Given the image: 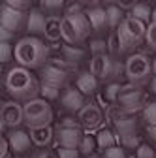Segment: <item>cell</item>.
<instances>
[{"label":"cell","instance_id":"obj_1","mask_svg":"<svg viewBox=\"0 0 156 158\" xmlns=\"http://www.w3.org/2000/svg\"><path fill=\"white\" fill-rule=\"evenodd\" d=\"M13 58L17 64L27 70H38L43 68L47 58H49V49L40 38L34 36H25L21 38L13 47Z\"/></svg>","mask_w":156,"mask_h":158},{"label":"cell","instance_id":"obj_2","mask_svg":"<svg viewBox=\"0 0 156 158\" xmlns=\"http://www.w3.org/2000/svg\"><path fill=\"white\" fill-rule=\"evenodd\" d=\"M4 87L10 96H13V100H25L30 102L40 94V83H38L36 75L21 66H13L6 73Z\"/></svg>","mask_w":156,"mask_h":158},{"label":"cell","instance_id":"obj_3","mask_svg":"<svg viewBox=\"0 0 156 158\" xmlns=\"http://www.w3.org/2000/svg\"><path fill=\"white\" fill-rule=\"evenodd\" d=\"M90 23L85 11L66 13L62 17V40L66 45H79L90 34Z\"/></svg>","mask_w":156,"mask_h":158},{"label":"cell","instance_id":"obj_4","mask_svg":"<svg viewBox=\"0 0 156 158\" xmlns=\"http://www.w3.org/2000/svg\"><path fill=\"white\" fill-rule=\"evenodd\" d=\"M23 113H25V124L30 128V132L47 128L53 123V109L43 98H34L30 102H25Z\"/></svg>","mask_w":156,"mask_h":158},{"label":"cell","instance_id":"obj_5","mask_svg":"<svg viewBox=\"0 0 156 158\" xmlns=\"http://www.w3.org/2000/svg\"><path fill=\"white\" fill-rule=\"evenodd\" d=\"M124 77L128 83L133 85H145L152 79V60L145 53H133L128 56L124 64Z\"/></svg>","mask_w":156,"mask_h":158},{"label":"cell","instance_id":"obj_6","mask_svg":"<svg viewBox=\"0 0 156 158\" xmlns=\"http://www.w3.org/2000/svg\"><path fill=\"white\" fill-rule=\"evenodd\" d=\"M117 36H119V42H121V47H122V53L126 51H132L135 49L143 40H145V34H147V27L138 21V19H132V17H126L124 21L121 23V27L115 30Z\"/></svg>","mask_w":156,"mask_h":158},{"label":"cell","instance_id":"obj_7","mask_svg":"<svg viewBox=\"0 0 156 158\" xmlns=\"http://www.w3.org/2000/svg\"><path fill=\"white\" fill-rule=\"evenodd\" d=\"M121 72H124V66L119 64L109 55H98V56H92L90 60V73L96 79H102V81L111 79L113 75H121Z\"/></svg>","mask_w":156,"mask_h":158},{"label":"cell","instance_id":"obj_8","mask_svg":"<svg viewBox=\"0 0 156 158\" xmlns=\"http://www.w3.org/2000/svg\"><path fill=\"white\" fill-rule=\"evenodd\" d=\"M115 104L130 115H133L135 111H143V107L147 106L145 104V94L138 89H133V87H122V92L117 98Z\"/></svg>","mask_w":156,"mask_h":158},{"label":"cell","instance_id":"obj_9","mask_svg":"<svg viewBox=\"0 0 156 158\" xmlns=\"http://www.w3.org/2000/svg\"><path fill=\"white\" fill-rule=\"evenodd\" d=\"M77 121H79L83 130L92 132V130H98L102 126V123L105 121V117H104L102 109L96 104H85V107L77 113Z\"/></svg>","mask_w":156,"mask_h":158},{"label":"cell","instance_id":"obj_10","mask_svg":"<svg viewBox=\"0 0 156 158\" xmlns=\"http://www.w3.org/2000/svg\"><path fill=\"white\" fill-rule=\"evenodd\" d=\"M83 135L85 134L81 128H58L56 126L55 130L56 147H62V149H79Z\"/></svg>","mask_w":156,"mask_h":158},{"label":"cell","instance_id":"obj_11","mask_svg":"<svg viewBox=\"0 0 156 158\" xmlns=\"http://www.w3.org/2000/svg\"><path fill=\"white\" fill-rule=\"evenodd\" d=\"M0 118L6 124V128H17L21 123H25V113L23 106L17 102H4L0 106Z\"/></svg>","mask_w":156,"mask_h":158},{"label":"cell","instance_id":"obj_12","mask_svg":"<svg viewBox=\"0 0 156 158\" xmlns=\"http://www.w3.org/2000/svg\"><path fill=\"white\" fill-rule=\"evenodd\" d=\"M23 23H25V13L23 11H17L13 8H10L8 4L0 6V25H2L6 30L15 34L17 30H21Z\"/></svg>","mask_w":156,"mask_h":158},{"label":"cell","instance_id":"obj_13","mask_svg":"<svg viewBox=\"0 0 156 158\" xmlns=\"http://www.w3.org/2000/svg\"><path fill=\"white\" fill-rule=\"evenodd\" d=\"M40 77H42V83L62 87L68 79V72H66V68L58 66V64H45L40 70Z\"/></svg>","mask_w":156,"mask_h":158},{"label":"cell","instance_id":"obj_14","mask_svg":"<svg viewBox=\"0 0 156 158\" xmlns=\"http://www.w3.org/2000/svg\"><path fill=\"white\" fill-rule=\"evenodd\" d=\"M60 102H62V107H64V109L73 111V113H79V111L85 107V96L77 90V89L70 87V89H66V90L62 92Z\"/></svg>","mask_w":156,"mask_h":158},{"label":"cell","instance_id":"obj_15","mask_svg":"<svg viewBox=\"0 0 156 158\" xmlns=\"http://www.w3.org/2000/svg\"><path fill=\"white\" fill-rule=\"evenodd\" d=\"M8 145H10V151H13L17 154L28 151L30 145H32L30 134H27L25 130H11L10 137H8Z\"/></svg>","mask_w":156,"mask_h":158},{"label":"cell","instance_id":"obj_16","mask_svg":"<svg viewBox=\"0 0 156 158\" xmlns=\"http://www.w3.org/2000/svg\"><path fill=\"white\" fill-rule=\"evenodd\" d=\"M45 19L47 17L40 10H30V13L27 17V23H25V30L28 32V36H34L36 38V34H43Z\"/></svg>","mask_w":156,"mask_h":158},{"label":"cell","instance_id":"obj_17","mask_svg":"<svg viewBox=\"0 0 156 158\" xmlns=\"http://www.w3.org/2000/svg\"><path fill=\"white\" fill-rule=\"evenodd\" d=\"M43 38L47 42H58V40L62 38V17L47 15L45 28H43Z\"/></svg>","mask_w":156,"mask_h":158},{"label":"cell","instance_id":"obj_18","mask_svg":"<svg viewBox=\"0 0 156 158\" xmlns=\"http://www.w3.org/2000/svg\"><path fill=\"white\" fill-rule=\"evenodd\" d=\"M87 17H88V23H90V28L100 32L104 28H109V23H107V11L105 8H100V6H94L90 8L88 11H85Z\"/></svg>","mask_w":156,"mask_h":158},{"label":"cell","instance_id":"obj_19","mask_svg":"<svg viewBox=\"0 0 156 158\" xmlns=\"http://www.w3.org/2000/svg\"><path fill=\"white\" fill-rule=\"evenodd\" d=\"M75 89L79 90L83 96H90V94H94L96 90H98V79H96L90 72L81 73L79 77H77V81H75Z\"/></svg>","mask_w":156,"mask_h":158},{"label":"cell","instance_id":"obj_20","mask_svg":"<svg viewBox=\"0 0 156 158\" xmlns=\"http://www.w3.org/2000/svg\"><path fill=\"white\" fill-rule=\"evenodd\" d=\"M96 145H98V149L102 152H105V151H109V149H113V147L119 145V137L115 135L113 130L102 128L98 134H96Z\"/></svg>","mask_w":156,"mask_h":158},{"label":"cell","instance_id":"obj_21","mask_svg":"<svg viewBox=\"0 0 156 158\" xmlns=\"http://www.w3.org/2000/svg\"><path fill=\"white\" fill-rule=\"evenodd\" d=\"M55 137V130L51 126L47 128H40V130H32L30 132V139L36 147H47Z\"/></svg>","mask_w":156,"mask_h":158},{"label":"cell","instance_id":"obj_22","mask_svg":"<svg viewBox=\"0 0 156 158\" xmlns=\"http://www.w3.org/2000/svg\"><path fill=\"white\" fill-rule=\"evenodd\" d=\"M128 17L132 19H138V21H141L143 25L150 21V17H152V8L145 2H135L133 8L128 11Z\"/></svg>","mask_w":156,"mask_h":158},{"label":"cell","instance_id":"obj_23","mask_svg":"<svg viewBox=\"0 0 156 158\" xmlns=\"http://www.w3.org/2000/svg\"><path fill=\"white\" fill-rule=\"evenodd\" d=\"M105 11H107V23H109V28H119L121 23L126 19V17H124V11H122L119 6H115V4L107 6Z\"/></svg>","mask_w":156,"mask_h":158},{"label":"cell","instance_id":"obj_24","mask_svg":"<svg viewBox=\"0 0 156 158\" xmlns=\"http://www.w3.org/2000/svg\"><path fill=\"white\" fill-rule=\"evenodd\" d=\"M62 55L68 62H79L85 56V49H79L77 45H64L62 47Z\"/></svg>","mask_w":156,"mask_h":158},{"label":"cell","instance_id":"obj_25","mask_svg":"<svg viewBox=\"0 0 156 158\" xmlns=\"http://www.w3.org/2000/svg\"><path fill=\"white\" fill-rule=\"evenodd\" d=\"M96 149H98V145H96V137L85 134V135H83V141H81V145H79V152L85 154V156H90V154L96 152Z\"/></svg>","mask_w":156,"mask_h":158},{"label":"cell","instance_id":"obj_26","mask_svg":"<svg viewBox=\"0 0 156 158\" xmlns=\"http://www.w3.org/2000/svg\"><path fill=\"white\" fill-rule=\"evenodd\" d=\"M141 117L147 126H156V102H149L143 111H141Z\"/></svg>","mask_w":156,"mask_h":158},{"label":"cell","instance_id":"obj_27","mask_svg":"<svg viewBox=\"0 0 156 158\" xmlns=\"http://www.w3.org/2000/svg\"><path fill=\"white\" fill-rule=\"evenodd\" d=\"M40 94H42V98H43L45 102H47V100H56L58 94H60V87L42 83V85H40Z\"/></svg>","mask_w":156,"mask_h":158},{"label":"cell","instance_id":"obj_28","mask_svg":"<svg viewBox=\"0 0 156 158\" xmlns=\"http://www.w3.org/2000/svg\"><path fill=\"white\" fill-rule=\"evenodd\" d=\"M119 143L122 149H135L138 151V147L141 145V139H139V135L135 134V135H126V137H119Z\"/></svg>","mask_w":156,"mask_h":158},{"label":"cell","instance_id":"obj_29","mask_svg":"<svg viewBox=\"0 0 156 158\" xmlns=\"http://www.w3.org/2000/svg\"><path fill=\"white\" fill-rule=\"evenodd\" d=\"M145 44L149 49H152L156 53V23H149L147 34H145Z\"/></svg>","mask_w":156,"mask_h":158},{"label":"cell","instance_id":"obj_30","mask_svg":"<svg viewBox=\"0 0 156 158\" xmlns=\"http://www.w3.org/2000/svg\"><path fill=\"white\" fill-rule=\"evenodd\" d=\"M135 158H156V151L149 143H141L135 151Z\"/></svg>","mask_w":156,"mask_h":158},{"label":"cell","instance_id":"obj_31","mask_svg":"<svg viewBox=\"0 0 156 158\" xmlns=\"http://www.w3.org/2000/svg\"><path fill=\"white\" fill-rule=\"evenodd\" d=\"M121 92H122V85L117 81V83H111L107 89H105V98L109 102H117V98L121 96Z\"/></svg>","mask_w":156,"mask_h":158},{"label":"cell","instance_id":"obj_32","mask_svg":"<svg viewBox=\"0 0 156 158\" xmlns=\"http://www.w3.org/2000/svg\"><path fill=\"white\" fill-rule=\"evenodd\" d=\"M107 51L111 55H119L122 53V47H121V42H119V36H117V32H113L107 40Z\"/></svg>","mask_w":156,"mask_h":158},{"label":"cell","instance_id":"obj_33","mask_svg":"<svg viewBox=\"0 0 156 158\" xmlns=\"http://www.w3.org/2000/svg\"><path fill=\"white\" fill-rule=\"evenodd\" d=\"M90 53H92V56L107 55V42H104V40H94L90 44Z\"/></svg>","mask_w":156,"mask_h":158},{"label":"cell","instance_id":"obj_34","mask_svg":"<svg viewBox=\"0 0 156 158\" xmlns=\"http://www.w3.org/2000/svg\"><path fill=\"white\" fill-rule=\"evenodd\" d=\"M11 55H13V47L10 44H2V42H0V64L10 62Z\"/></svg>","mask_w":156,"mask_h":158},{"label":"cell","instance_id":"obj_35","mask_svg":"<svg viewBox=\"0 0 156 158\" xmlns=\"http://www.w3.org/2000/svg\"><path fill=\"white\" fill-rule=\"evenodd\" d=\"M81 152L79 149H62V147H56V158H79Z\"/></svg>","mask_w":156,"mask_h":158},{"label":"cell","instance_id":"obj_36","mask_svg":"<svg viewBox=\"0 0 156 158\" xmlns=\"http://www.w3.org/2000/svg\"><path fill=\"white\" fill-rule=\"evenodd\" d=\"M104 158H128V156H126V151H124L121 145H117V147L105 151V152H104Z\"/></svg>","mask_w":156,"mask_h":158},{"label":"cell","instance_id":"obj_37","mask_svg":"<svg viewBox=\"0 0 156 158\" xmlns=\"http://www.w3.org/2000/svg\"><path fill=\"white\" fill-rule=\"evenodd\" d=\"M4 4H8L10 8H13L17 11H25V10H30L32 8L30 2H21V0H8V2H4Z\"/></svg>","mask_w":156,"mask_h":158},{"label":"cell","instance_id":"obj_38","mask_svg":"<svg viewBox=\"0 0 156 158\" xmlns=\"http://www.w3.org/2000/svg\"><path fill=\"white\" fill-rule=\"evenodd\" d=\"M58 128H81V124H79V121H77V118L66 117V118H62V123L58 124ZM81 130H83V128H81Z\"/></svg>","mask_w":156,"mask_h":158},{"label":"cell","instance_id":"obj_39","mask_svg":"<svg viewBox=\"0 0 156 158\" xmlns=\"http://www.w3.org/2000/svg\"><path fill=\"white\" fill-rule=\"evenodd\" d=\"M42 8H45V10H53V15H55L58 10H62V8H64V2H60V0H56V2H49V0H45V2H42Z\"/></svg>","mask_w":156,"mask_h":158},{"label":"cell","instance_id":"obj_40","mask_svg":"<svg viewBox=\"0 0 156 158\" xmlns=\"http://www.w3.org/2000/svg\"><path fill=\"white\" fill-rule=\"evenodd\" d=\"M11 38H13V32L6 30L2 25H0V42H2V44H10V42H11Z\"/></svg>","mask_w":156,"mask_h":158},{"label":"cell","instance_id":"obj_41","mask_svg":"<svg viewBox=\"0 0 156 158\" xmlns=\"http://www.w3.org/2000/svg\"><path fill=\"white\" fill-rule=\"evenodd\" d=\"M8 151H10V145H8V139H4L2 135H0V158H6V154H8Z\"/></svg>","mask_w":156,"mask_h":158},{"label":"cell","instance_id":"obj_42","mask_svg":"<svg viewBox=\"0 0 156 158\" xmlns=\"http://www.w3.org/2000/svg\"><path fill=\"white\" fill-rule=\"evenodd\" d=\"M147 134L152 141H156V126H147Z\"/></svg>","mask_w":156,"mask_h":158},{"label":"cell","instance_id":"obj_43","mask_svg":"<svg viewBox=\"0 0 156 158\" xmlns=\"http://www.w3.org/2000/svg\"><path fill=\"white\" fill-rule=\"evenodd\" d=\"M149 85H150V92L156 94V75H152V79H150V83H149Z\"/></svg>","mask_w":156,"mask_h":158},{"label":"cell","instance_id":"obj_44","mask_svg":"<svg viewBox=\"0 0 156 158\" xmlns=\"http://www.w3.org/2000/svg\"><path fill=\"white\" fill-rule=\"evenodd\" d=\"M38 158H56V154H51V152H42Z\"/></svg>","mask_w":156,"mask_h":158},{"label":"cell","instance_id":"obj_45","mask_svg":"<svg viewBox=\"0 0 156 158\" xmlns=\"http://www.w3.org/2000/svg\"><path fill=\"white\" fill-rule=\"evenodd\" d=\"M150 23H156V8H152V17H150Z\"/></svg>","mask_w":156,"mask_h":158},{"label":"cell","instance_id":"obj_46","mask_svg":"<svg viewBox=\"0 0 156 158\" xmlns=\"http://www.w3.org/2000/svg\"><path fill=\"white\" fill-rule=\"evenodd\" d=\"M4 130H6V124L2 123V118H0V135H2V132H4Z\"/></svg>","mask_w":156,"mask_h":158},{"label":"cell","instance_id":"obj_47","mask_svg":"<svg viewBox=\"0 0 156 158\" xmlns=\"http://www.w3.org/2000/svg\"><path fill=\"white\" fill-rule=\"evenodd\" d=\"M152 75H156V58L152 60Z\"/></svg>","mask_w":156,"mask_h":158},{"label":"cell","instance_id":"obj_48","mask_svg":"<svg viewBox=\"0 0 156 158\" xmlns=\"http://www.w3.org/2000/svg\"><path fill=\"white\" fill-rule=\"evenodd\" d=\"M87 158H102V156H100V154H96V152H94V154H90V156H87Z\"/></svg>","mask_w":156,"mask_h":158},{"label":"cell","instance_id":"obj_49","mask_svg":"<svg viewBox=\"0 0 156 158\" xmlns=\"http://www.w3.org/2000/svg\"><path fill=\"white\" fill-rule=\"evenodd\" d=\"M2 73L4 72H2V64H0V83H2Z\"/></svg>","mask_w":156,"mask_h":158}]
</instances>
